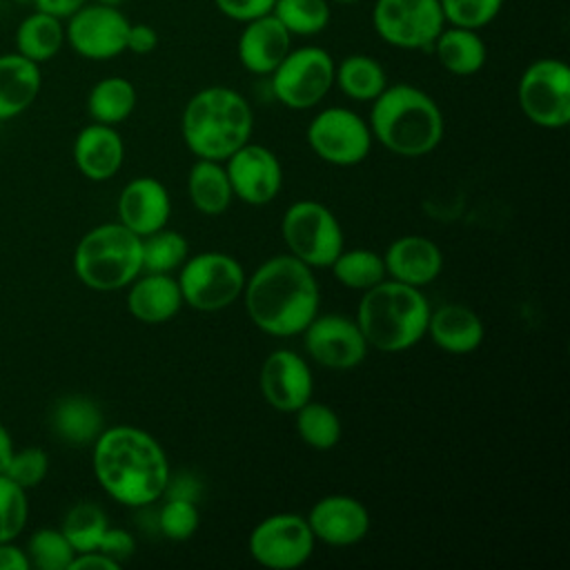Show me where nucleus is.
Masks as SVG:
<instances>
[{"mask_svg": "<svg viewBox=\"0 0 570 570\" xmlns=\"http://www.w3.org/2000/svg\"><path fill=\"white\" fill-rule=\"evenodd\" d=\"M94 474L118 503L145 508L165 494L171 470L151 434L134 425H114L94 441Z\"/></svg>", "mask_w": 570, "mask_h": 570, "instance_id": "obj_1", "label": "nucleus"}, {"mask_svg": "<svg viewBox=\"0 0 570 570\" xmlns=\"http://www.w3.org/2000/svg\"><path fill=\"white\" fill-rule=\"evenodd\" d=\"M249 321L269 336H296L318 314L321 289L309 265L292 254L261 263L243 287Z\"/></svg>", "mask_w": 570, "mask_h": 570, "instance_id": "obj_2", "label": "nucleus"}, {"mask_svg": "<svg viewBox=\"0 0 570 570\" xmlns=\"http://www.w3.org/2000/svg\"><path fill=\"white\" fill-rule=\"evenodd\" d=\"M370 131L387 151L419 158L434 151L443 138V114L423 89L396 82L387 85L370 109Z\"/></svg>", "mask_w": 570, "mask_h": 570, "instance_id": "obj_3", "label": "nucleus"}, {"mask_svg": "<svg viewBox=\"0 0 570 570\" xmlns=\"http://www.w3.org/2000/svg\"><path fill=\"white\" fill-rule=\"evenodd\" d=\"M254 114L232 87L214 85L196 91L180 116V134L196 158L225 160L252 140Z\"/></svg>", "mask_w": 570, "mask_h": 570, "instance_id": "obj_4", "label": "nucleus"}, {"mask_svg": "<svg viewBox=\"0 0 570 570\" xmlns=\"http://www.w3.org/2000/svg\"><path fill=\"white\" fill-rule=\"evenodd\" d=\"M430 312L421 287L385 278L363 292L356 323L370 347L392 354L414 347L428 334Z\"/></svg>", "mask_w": 570, "mask_h": 570, "instance_id": "obj_5", "label": "nucleus"}, {"mask_svg": "<svg viewBox=\"0 0 570 570\" xmlns=\"http://www.w3.org/2000/svg\"><path fill=\"white\" fill-rule=\"evenodd\" d=\"M73 269L89 289H122L142 274V238L122 223L98 225L80 238Z\"/></svg>", "mask_w": 570, "mask_h": 570, "instance_id": "obj_6", "label": "nucleus"}, {"mask_svg": "<svg viewBox=\"0 0 570 570\" xmlns=\"http://www.w3.org/2000/svg\"><path fill=\"white\" fill-rule=\"evenodd\" d=\"M183 305L198 312H220L240 298L245 287L243 265L225 252H200L187 256L178 269Z\"/></svg>", "mask_w": 570, "mask_h": 570, "instance_id": "obj_7", "label": "nucleus"}, {"mask_svg": "<svg viewBox=\"0 0 570 570\" xmlns=\"http://www.w3.org/2000/svg\"><path fill=\"white\" fill-rule=\"evenodd\" d=\"M281 234L292 256L314 267H330L345 238L338 218L318 200H296L281 220Z\"/></svg>", "mask_w": 570, "mask_h": 570, "instance_id": "obj_8", "label": "nucleus"}, {"mask_svg": "<svg viewBox=\"0 0 570 570\" xmlns=\"http://www.w3.org/2000/svg\"><path fill=\"white\" fill-rule=\"evenodd\" d=\"M334 58L321 47L289 49L269 73L274 98L287 109L316 107L334 85Z\"/></svg>", "mask_w": 570, "mask_h": 570, "instance_id": "obj_9", "label": "nucleus"}, {"mask_svg": "<svg viewBox=\"0 0 570 570\" xmlns=\"http://www.w3.org/2000/svg\"><path fill=\"white\" fill-rule=\"evenodd\" d=\"M525 118L543 129H561L570 122V69L559 58L530 62L517 87Z\"/></svg>", "mask_w": 570, "mask_h": 570, "instance_id": "obj_10", "label": "nucleus"}, {"mask_svg": "<svg viewBox=\"0 0 570 570\" xmlns=\"http://www.w3.org/2000/svg\"><path fill=\"white\" fill-rule=\"evenodd\" d=\"M372 24L379 38L396 49L430 51L445 20L439 0H376Z\"/></svg>", "mask_w": 570, "mask_h": 570, "instance_id": "obj_11", "label": "nucleus"}, {"mask_svg": "<svg viewBox=\"0 0 570 570\" xmlns=\"http://www.w3.org/2000/svg\"><path fill=\"white\" fill-rule=\"evenodd\" d=\"M307 142L321 160L334 167H354L367 158L372 131L356 111L327 107L309 120Z\"/></svg>", "mask_w": 570, "mask_h": 570, "instance_id": "obj_12", "label": "nucleus"}, {"mask_svg": "<svg viewBox=\"0 0 570 570\" xmlns=\"http://www.w3.org/2000/svg\"><path fill=\"white\" fill-rule=\"evenodd\" d=\"M314 534L307 519L296 512H276L258 521L249 534L252 559L269 570H294L314 552Z\"/></svg>", "mask_w": 570, "mask_h": 570, "instance_id": "obj_13", "label": "nucleus"}, {"mask_svg": "<svg viewBox=\"0 0 570 570\" xmlns=\"http://www.w3.org/2000/svg\"><path fill=\"white\" fill-rule=\"evenodd\" d=\"M129 20L118 7L82 4L69 16L65 40L71 49L89 60H109L127 49Z\"/></svg>", "mask_w": 570, "mask_h": 570, "instance_id": "obj_14", "label": "nucleus"}, {"mask_svg": "<svg viewBox=\"0 0 570 570\" xmlns=\"http://www.w3.org/2000/svg\"><path fill=\"white\" fill-rule=\"evenodd\" d=\"M301 334L312 361L330 370H352L370 350L356 318L343 314H316Z\"/></svg>", "mask_w": 570, "mask_h": 570, "instance_id": "obj_15", "label": "nucleus"}, {"mask_svg": "<svg viewBox=\"0 0 570 570\" xmlns=\"http://www.w3.org/2000/svg\"><path fill=\"white\" fill-rule=\"evenodd\" d=\"M225 171L234 198L247 205H267L283 187L281 160L272 149L252 140L225 158Z\"/></svg>", "mask_w": 570, "mask_h": 570, "instance_id": "obj_16", "label": "nucleus"}, {"mask_svg": "<svg viewBox=\"0 0 570 570\" xmlns=\"http://www.w3.org/2000/svg\"><path fill=\"white\" fill-rule=\"evenodd\" d=\"M258 387L267 405L294 414L314 392V376L307 361L294 350H274L261 365Z\"/></svg>", "mask_w": 570, "mask_h": 570, "instance_id": "obj_17", "label": "nucleus"}, {"mask_svg": "<svg viewBox=\"0 0 570 570\" xmlns=\"http://www.w3.org/2000/svg\"><path fill=\"white\" fill-rule=\"evenodd\" d=\"M305 519L314 539L334 548L354 546L370 532L367 508L350 494H327L318 499Z\"/></svg>", "mask_w": 570, "mask_h": 570, "instance_id": "obj_18", "label": "nucleus"}, {"mask_svg": "<svg viewBox=\"0 0 570 570\" xmlns=\"http://www.w3.org/2000/svg\"><path fill=\"white\" fill-rule=\"evenodd\" d=\"M169 214V191L154 176H138L129 180L118 196V223L140 238L167 227Z\"/></svg>", "mask_w": 570, "mask_h": 570, "instance_id": "obj_19", "label": "nucleus"}, {"mask_svg": "<svg viewBox=\"0 0 570 570\" xmlns=\"http://www.w3.org/2000/svg\"><path fill=\"white\" fill-rule=\"evenodd\" d=\"M289 49L292 33L278 22L274 13H265L243 22L236 53L245 71L254 76H269Z\"/></svg>", "mask_w": 570, "mask_h": 570, "instance_id": "obj_20", "label": "nucleus"}, {"mask_svg": "<svg viewBox=\"0 0 570 570\" xmlns=\"http://www.w3.org/2000/svg\"><path fill=\"white\" fill-rule=\"evenodd\" d=\"M385 274L392 281L425 287L443 269V254L439 245L425 236H401L383 254Z\"/></svg>", "mask_w": 570, "mask_h": 570, "instance_id": "obj_21", "label": "nucleus"}, {"mask_svg": "<svg viewBox=\"0 0 570 570\" xmlns=\"http://www.w3.org/2000/svg\"><path fill=\"white\" fill-rule=\"evenodd\" d=\"M183 307L178 281L171 274L145 272L129 283L127 309L129 314L147 325H160L174 318Z\"/></svg>", "mask_w": 570, "mask_h": 570, "instance_id": "obj_22", "label": "nucleus"}, {"mask_svg": "<svg viewBox=\"0 0 570 570\" xmlns=\"http://www.w3.org/2000/svg\"><path fill=\"white\" fill-rule=\"evenodd\" d=\"M73 160L87 178L107 180L125 160V142L111 125H87L73 140Z\"/></svg>", "mask_w": 570, "mask_h": 570, "instance_id": "obj_23", "label": "nucleus"}, {"mask_svg": "<svg viewBox=\"0 0 570 570\" xmlns=\"http://www.w3.org/2000/svg\"><path fill=\"white\" fill-rule=\"evenodd\" d=\"M428 334L443 352L470 354L483 343L485 327L474 309L461 303H445L430 312Z\"/></svg>", "mask_w": 570, "mask_h": 570, "instance_id": "obj_24", "label": "nucleus"}, {"mask_svg": "<svg viewBox=\"0 0 570 570\" xmlns=\"http://www.w3.org/2000/svg\"><path fill=\"white\" fill-rule=\"evenodd\" d=\"M38 62L16 53L0 56V120L22 114L40 91Z\"/></svg>", "mask_w": 570, "mask_h": 570, "instance_id": "obj_25", "label": "nucleus"}, {"mask_svg": "<svg viewBox=\"0 0 570 570\" xmlns=\"http://www.w3.org/2000/svg\"><path fill=\"white\" fill-rule=\"evenodd\" d=\"M432 51L439 65L452 76H474L483 69L488 49L476 29L465 27H443L436 36Z\"/></svg>", "mask_w": 570, "mask_h": 570, "instance_id": "obj_26", "label": "nucleus"}, {"mask_svg": "<svg viewBox=\"0 0 570 570\" xmlns=\"http://www.w3.org/2000/svg\"><path fill=\"white\" fill-rule=\"evenodd\" d=\"M51 428L58 439L69 445L94 443L105 430V419L100 407L87 396H65L53 405Z\"/></svg>", "mask_w": 570, "mask_h": 570, "instance_id": "obj_27", "label": "nucleus"}, {"mask_svg": "<svg viewBox=\"0 0 570 570\" xmlns=\"http://www.w3.org/2000/svg\"><path fill=\"white\" fill-rule=\"evenodd\" d=\"M189 203L205 216H220L232 205V185L220 160L198 158L187 174Z\"/></svg>", "mask_w": 570, "mask_h": 570, "instance_id": "obj_28", "label": "nucleus"}, {"mask_svg": "<svg viewBox=\"0 0 570 570\" xmlns=\"http://www.w3.org/2000/svg\"><path fill=\"white\" fill-rule=\"evenodd\" d=\"M334 85L352 100L372 102L387 87V76L376 58L352 53L334 67Z\"/></svg>", "mask_w": 570, "mask_h": 570, "instance_id": "obj_29", "label": "nucleus"}, {"mask_svg": "<svg viewBox=\"0 0 570 570\" xmlns=\"http://www.w3.org/2000/svg\"><path fill=\"white\" fill-rule=\"evenodd\" d=\"M65 42V27L60 18L45 13V11H33L29 13L16 31V47L18 53L33 60V62H45L53 58Z\"/></svg>", "mask_w": 570, "mask_h": 570, "instance_id": "obj_30", "label": "nucleus"}, {"mask_svg": "<svg viewBox=\"0 0 570 570\" xmlns=\"http://www.w3.org/2000/svg\"><path fill=\"white\" fill-rule=\"evenodd\" d=\"M136 107V87L122 76L98 80L87 96V111L94 122L118 125L131 116Z\"/></svg>", "mask_w": 570, "mask_h": 570, "instance_id": "obj_31", "label": "nucleus"}, {"mask_svg": "<svg viewBox=\"0 0 570 570\" xmlns=\"http://www.w3.org/2000/svg\"><path fill=\"white\" fill-rule=\"evenodd\" d=\"M330 269L343 287L354 292H365L387 278L383 256L365 247H354V249L343 247L341 254L332 261Z\"/></svg>", "mask_w": 570, "mask_h": 570, "instance_id": "obj_32", "label": "nucleus"}, {"mask_svg": "<svg viewBox=\"0 0 570 570\" xmlns=\"http://www.w3.org/2000/svg\"><path fill=\"white\" fill-rule=\"evenodd\" d=\"M294 414L296 432L312 450L327 452L341 441V419L327 403H316L309 399Z\"/></svg>", "mask_w": 570, "mask_h": 570, "instance_id": "obj_33", "label": "nucleus"}, {"mask_svg": "<svg viewBox=\"0 0 570 570\" xmlns=\"http://www.w3.org/2000/svg\"><path fill=\"white\" fill-rule=\"evenodd\" d=\"M189 256L187 238L176 229H158L142 236V269L154 274H174Z\"/></svg>", "mask_w": 570, "mask_h": 570, "instance_id": "obj_34", "label": "nucleus"}, {"mask_svg": "<svg viewBox=\"0 0 570 570\" xmlns=\"http://www.w3.org/2000/svg\"><path fill=\"white\" fill-rule=\"evenodd\" d=\"M272 13L292 36H316L330 24L327 0H276Z\"/></svg>", "mask_w": 570, "mask_h": 570, "instance_id": "obj_35", "label": "nucleus"}, {"mask_svg": "<svg viewBox=\"0 0 570 570\" xmlns=\"http://www.w3.org/2000/svg\"><path fill=\"white\" fill-rule=\"evenodd\" d=\"M109 528L105 512L96 503H76L65 521H62V534L71 543L76 552H89L96 550L105 530Z\"/></svg>", "mask_w": 570, "mask_h": 570, "instance_id": "obj_36", "label": "nucleus"}, {"mask_svg": "<svg viewBox=\"0 0 570 570\" xmlns=\"http://www.w3.org/2000/svg\"><path fill=\"white\" fill-rule=\"evenodd\" d=\"M29 557L36 568L40 570H69L76 550L62 534V530L42 528L29 539Z\"/></svg>", "mask_w": 570, "mask_h": 570, "instance_id": "obj_37", "label": "nucleus"}, {"mask_svg": "<svg viewBox=\"0 0 570 570\" xmlns=\"http://www.w3.org/2000/svg\"><path fill=\"white\" fill-rule=\"evenodd\" d=\"M445 24L483 29L488 27L503 7V0H439Z\"/></svg>", "mask_w": 570, "mask_h": 570, "instance_id": "obj_38", "label": "nucleus"}, {"mask_svg": "<svg viewBox=\"0 0 570 570\" xmlns=\"http://www.w3.org/2000/svg\"><path fill=\"white\" fill-rule=\"evenodd\" d=\"M200 517L196 501L189 499H178V497H167L158 512V528L160 532L171 539V541H187L194 537L198 530Z\"/></svg>", "mask_w": 570, "mask_h": 570, "instance_id": "obj_39", "label": "nucleus"}, {"mask_svg": "<svg viewBox=\"0 0 570 570\" xmlns=\"http://www.w3.org/2000/svg\"><path fill=\"white\" fill-rule=\"evenodd\" d=\"M27 497L24 488L0 474V541L16 539L27 523Z\"/></svg>", "mask_w": 570, "mask_h": 570, "instance_id": "obj_40", "label": "nucleus"}, {"mask_svg": "<svg viewBox=\"0 0 570 570\" xmlns=\"http://www.w3.org/2000/svg\"><path fill=\"white\" fill-rule=\"evenodd\" d=\"M49 468V459L47 452L40 448H24L20 452H13L7 468L0 472L4 476H9L13 483H18L20 488H33L38 485Z\"/></svg>", "mask_w": 570, "mask_h": 570, "instance_id": "obj_41", "label": "nucleus"}, {"mask_svg": "<svg viewBox=\"0 0 570 570\" xmlns=\"http://www.w3.org/2000/svg\"><path fill=\"white\" fill-rule=\"evenodd\" d=\"M274 2L276 0H214L216 9L225 18L236 20V22H247V20L258 18V16L272 13Z\"/></svg>", "mask_w": 570, "mask_h": 570, "instance_id": "obj_42", "label": "nucleus"}, {"mask_svg": "<svg viewBox=\"0 0 570 570\" xmlns=\"http://www.w3.org/2000/svg\"><path fill=\"white\" fill-rule=\"evenodd\" d=\"M96 550H100L102 554H107V557L114 559L116 563H122V561H127V559L134 554L136 541H134V537H131L127 530H122V528H107Z\"/></svg>", "mask_w": 570, "mask_h": 570, "instance_id": "obj_43", "label": "nucleus"}, {"mask_svg": "<svg viewBox=\"0 0 570 570\" xmlns=\"http://www.w3.org/2000/svg\"><path fill=\"white\" fill-rule=\"evenodd\" d=\"M156 47H158V31L151 24H147V22L131 24L129 22L127 49L125 51H131L136 56H145V53H151Z\"/></svg>", "mask_w": 570, "mask_h": 570, "instance_id": "obj_44", "label": "nucleus"}, {"mask_svg": "<svg viewBox=\"0 0 570 570\" xmlns=\"http://www.w3.org/2000/svg\"><path fill=\"white\" fill-rule=\"evenodd\" d=\"M118 568H120V563H116L100 550L76 552V557L69 563V570H118Z\"/></svg>", "mask_w": 570, "mask_h": 570, "instance_id": "obj_45", "label": "nucleus"}, {"mask_svg": "<svg viewBox=\"0 0 570 570\" xmlns=\"http://www.w3.org/2000/svg\"><path fill=\"white\" fill-rule=\"evenodd\" d=\"M198 494H200V483H198V479L183 472V474H178V476H169L163 497H178V499L198 501Z\"/></svg>", "mask_w": 570, "mask_h": 570, "instance_id": "obj_46", "label": "nucleus"}, {"mask_svg": "<svg viewBox=\"0 0 570 570\" xmlns=\"http://www.w3.org/2000/svg\"><path fill=\"white\" fill-rule=\"evenodd\" d=\"M85 4V0H33V7L38 11L51 13L56 18H69L73 11H78Z\"/></svg>", "mask_w": 570, "mask_h": 570, "instance_id": "obj_47", "label": "nucleus"}, {"mask_svg": "<svg viewBox=\"0 0 570 570\" xmlns=\"http://www.w3.org/2000/svg\"><path fill=\"white\" fill-rule=\"evenodd\" d=\"M29 559L27 554L11 546L9 541H0V570H27Z\"/></svg>", "mask_w": 570, "mask_h": 570, "instance_id": "obj_48", "label": "nucleus"}, {"mask_svg": "<svg viewBox=\"0 0 570 570\" xmlns=\"http://www.w3.org/2000/svg\"><path fill=\"white\" fill-rule=\"evenodd\" d=\"M11 454H13V445H11V436H9V432L4 430V425L0 423V472L7 468V463H9V459H11Z\"/></svg>", "mask_w": 570, "mask_h": 570, "instance_id": "obj_49", "label": "nucleus"}, {"mask_svg": "<svg viewBox=\"0 0 570 570\" xmlns=\"http://www.w3.org/2000/svg\"><path fill=\"white\" fill-rule=\"evenodd\" d=\"M96 2H100V4H109V7H120L125 0H96Z\"/></svg>", "mask_w": 570, "mask_h": 570, "instance_id": "obj_50", "label": "nucleus"}, {"mask_svg": "<svg viewBox=\"0 0 570 570\" xmlns=\"http://www.w3.org/2000/svg\"><path fill=\"white\" fill-rule=\"evenodd\" d=\"M334 2H338V4H352V2H358V0H334Z\"/></svg>", "mask_w": 570, "mask_h": 570, "instance_id": "obj_51", "label": "nucleus"}, {"mask_svg": "<svg viewBox=\"0 0 570 570\" xmlns=\"http://www.w3.org/2000/svg\"><path fill=\"white\" fill-rule=\"evenodd\" d=\"M18 2H31L33 4V0H18Z\"/></svg>", "mask_w": 570, "mask_h": 570, "instance_id": "obj_52", "label": "nucleus"}]
</instances>
